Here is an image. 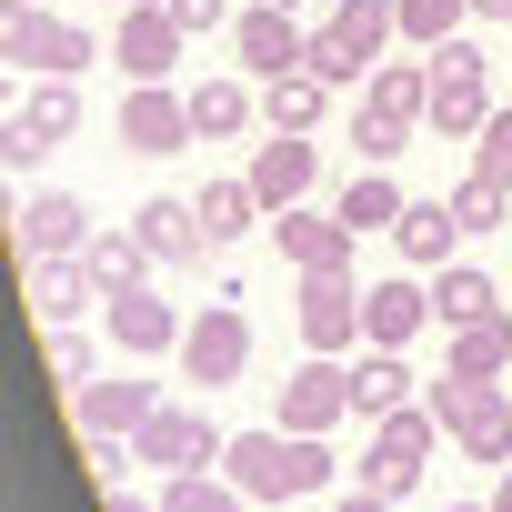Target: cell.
<instances>
[{
	"mask_svg": "<svg viewBox=\"0 0 512 512\" xmlns=\"http://www.w3.org/2000/svg\"><path fill=\"white\" fill-rule=\"evenodd\" d=\"M502 302H512V292H502L492 272H472V262H442V272H432V312H442L452 332L482 322V312H502Z\"/></svg>",
	"mask_w": 512,
	"mask_h": 512,
	"instance_id": "83f0119b",
	"label": "cell"
},
{
	"mask_svg": "<svg viewBox=\"0 0 512 512\" xmlns=\"http://www.w3.org/2000/svg\"><path fill=\"white\" fill-rule=\"evenodd\" d=\"M131 231L151 241V262H201V251H211V241H201V211H191V201H171V191H161V201H141V211H131Z\"/></svg>",
	"mask_w": 512,
	"mask_h": 512,
	"instance_id": "cb8c5ba5",
	"label": "cell"
},
{
	"mask_svg": "<svg viewBox=\"0 0 512 512\" xmlns=\"http://www.w3.org/2000/svg\"><path fill=\"white\" fill-rule=\"evenodd\" d=\"M41 41H51V11H41V0H11V11H0V51H11V71L41 81Z\"/></svg>",
	"mask_w": 512,
	"mask_h": 512,
	"instance_id": "836d02e7",
	"label": "cell"
},
{
	"mask_svg": "<svg viewBox=\"0 0 512 512\" xmlns=\"http://www.w3.org/2000/svg\"><path fill=\"white\" fill-rule=\"evenodd\" d=\"M91 231H101V221H91L71 191H31V201H21V262H81Z\"/></svg>",
	"mask_w": 512,
	"mask_h": 512,
	"instance_id": "7c38bea8",
	"label": "cell"
},
{
	"mask_svg": "<svg viewBox=\"0 0 512 512\" xmlns=\"http://www.w3.org/2000/svg\"><path fill=\"white\" fill-rule=\"evenodd\" d=\"M422 402L442 412V432L462 442V462H492V472L512 462V392H502V382H462V372H442Z\"/></svg>",
	"mask_w": 512,
	"mask_h": 512,
	"instance_id": "7a4b0ae2",
	"label": "cell"
},
{
	"mask_svg": "<svg viewBox=\"0 0 512 512\" xmlns=\"http://www.w3.org/2000/svg\"><path fill=\"white\" fill-rule=\"evenodd\" d=\"M71 412H81V432H91V442H131V432L161 412V392H151V382H131V372H111V382H81V392H71Z\"/></svg>",
	"mask_w": 512,
	"mask_h": 512,
	"instance_id": "2e32d148",
	"label": "cell"
},
{
	"mask_svg": "<svg viewBox=\"0 0 512 512\" xmlns=\"http://www.w3.org/2000/svg\"><path fill=\"white\" fill-rule=\"evenodd\" d=\"M101 332H111V352H131V362H161V352H181V312L161 302V292H121V302H101Z\"/></svg>",
	"mask_w": 512,
	"mask_h": 512,
	"instance_id": "5bb4252c",
	"label": "cell"
},
{
	"mask_svg": "<svg viewBox=\"0 0 512 512\" xmlns=\"http://www.w3.org/2000/svg\"><path fill=\"white\" fill-rule=\"evenodd\" d=\"M442 512H492V502H442Z\"/></svg>",
	"mask_w": 512,
	"mask_h": 512,
	"instance_id": "7dc6e473",
	"label": "cell"
},
{
	"mask_svg": "<svg viewBox=\"0 0 512 512\" xmlns=\"http://www.w3.org/2000/svg\"><path fill=\"white\" fill-rule=\"evenodd\" d=\"M272 11H302V0H272Z\"/></svg>",
	"mask_w": 512,
	"mask_h": 512,
	"instance_id": "c3c4849f",
	"label": "cell"
},
{
	"mask_svg": "<svg viewBox=\"0 0 512 512\" xmlns=\"http://www.w3.org/2000/svg\"><path fill=\"white\" fill-rule=\"evenodd\" d=\"M472 21H512V0H472Z\"/></svg>",
	"mask_w": 512,
	"mask_h": 512,
	"instance_id": "f6af8a7d",
	"label": "cell"
},
{
	"mask_svg": "<svg viewBox=\"0 0 512 512\" xmlns=\"http://www.w3.org/2000/svg\"><path fill=\"white\" fill-rule=\"evenodd\" d=\"M332 31H342V41H362V51L382 61V51L402 41V0H342V11H332Z\"/></svg>",
	"mask_w": 512,
	"mask_h": 512,
	"instance_id": "1f68e13d",
	"label": "cell"
},
{
	"mask_svg": "<svg viewBox=\"0 0 512 512\" xmlns=\"http://www.w3.org/2000/svg\"><path fill=\"white\" fill-rule=\"evenodd\" d=\"M272 241H282L292 272H352V221H342V211H312V201H302V211L272 221Z\"/></svg>",
	"mask_w": 512,
	"mask_h": 512,
	"instance_id": "e0dca14e",
	"label": "cell"
},
{
	"mask_svg": "<svg viewBox=\"0 0 512 512\" xmlns=\"http://www.w3.org/2000/svg\"><path fill=\"white\" fill-rule=\"evenodd\" d=\"M11 121H31L41 141H71V131H81V81H31V101H21Z\"/></svg>",
	"mask_w": 512,
	"mask_h": 512,
	"instance_id": "4dcf8cb0",
	"label": "cell"
},
{
	"mask_svg": "<svg viewBox=\"0 0 512 512\" xmlns=\"http://www.w3.org/2000/svg\"><path fill=\"white\" fill-rule=\"evenodd\" d=\"M442 372H462V382H502V372H512V312H482V322H462Z\"/></svg>",
	"mask_w": 512,
	"mask_h": 512,
	"instance_id": "d4e9b609",
	"label": "cell"
},
{
	"mask_svg": "<svg viewBox=\"0 0 512 512\" xmlns=\"http://www.w3.org/2000/svg\"><path fill=\"white\" fill-rule=\"evenodd\" d=\"M251 191H262V211L282 221V211H302L312 201V181H322V151H312V131H272V141H251V171H241Z\"/></svg>",
	"mask_w": 512,
	"mask_h": 512,
	"instance_id": "ba28073f",
	"label": "cell"
},
{
	"mask_svg": "<svg viewBox=\"0 0 512 512\" xmlns=\"http://www.w3.org/2000/svg\"><path fill=\"white\" fill-rule=\"evenodd\" d=\"M181 51H191V31L161 11V0H151V11H121V41H111L121 81H171V71H181Z\"/></svg>",
	"mask_w": 512,
	"mask_h": 512,
	"instance_id": "4fadbf2b",
	"label": "cell"
},
{
	"mask_svg": "<svg viewBox=\"0 0 512 512\" xmlns=\"http://www.w3.org/2000/svg\"><path fill=\"white\" fill-rule=\"evenodd\" d=\"M31 312H41V332H71L81 312H101L91 262H31Z\"/></svg>",
	"mask_w": 512,
	"mask_h": 512,
	"instance_id": "d6986e66",
	"label": "cell"
},
{
	"mask_svg": "<svg viewBox=\"0 0 512 512\" xmlns=\"http://www.w3.org/2000/svg\"><path fill=\"white\" fill-rule=\"evenodd\" d=\"M472 171H482V181H502V191H512V101H502V111H492V121H482V141H472Z\"/></svg>",
	"mask_w": 512,
	"mask_h": 512,
	"instance_id": "8d00e7d4",
	"label": "cell"
},
{
	"mask_svg": "<svg viewBox=\"0 0 512 512\" xmlns=\"http://www.w3.org/2000/svg\"><path fill=\"white\" fill-rule=\"evenodd\" d=\"M251 372V312L241 302H211L191 332H181V382H201V392H231Z\"/></svg>",
	"mask_w": 512,
	"mask_h": 512,
	"instance_id": "52a82bcc",
	"label": "cell"
},
{
	"mask_svg": "<svg viewBox=\"0 0 512 512\" xmlns=\"http://www.w3.org/2000/svg\"><path fill=\"white\" fill-rule=\"evenodd\" d=\"M201 131H191V91H171V81H131L121 91V151H191Z\"/></svg>",
	"mask_w": 512,
	"mask_h": 512,
	"instance_id": "30bf717a",
	"label": "cell"
},
{
	"mask_svg": "<svg viewBox=\"0 0 512 512\" xmlns=\"http://www.w3.org/2000/svg\"><path fill=\"white\" fill-rule=\"evenodd\" d=\"M352 412H362V422L412 412V362H402V352H382V342H362V362H352Z\"/></svg>",
	"mask_w": 512,
	"mask_h": 512,
	"instance_id": "7402d4cb",
	"label": "cell"
},
{
	"mask_svg": "<svg viewBox=\"0 0 512 512\" xmlns=\"http://www.w3.org/2000/svg\"><path fill=\"white\" fill-rule=\"evenodd\" d=\"M492 512H512V462H502V472H492Z\"/></svg>",
	"mask_w": 512,
	"mask_h": 512,
	"instance_id": "ee69618b",
	"label": "cell"
},
{
	"mask_svg": "<svg viewBox=\"0 0 512 512\" xmlns=\"http://www.w3.org/2000/svg\"><path fill=\"white\" fill-rule=\"evenodd\" d=\"M221 452H231V432H221L211 412H191V402H161V412L131 432V462H151L161 482H171V472H211Z\"/></svg>",
	"mask_w": 512,
	"mask_h": 512,
	"instance_id": "5b68a950",
	"label": "cell"
},
{
	"mask_svg": "<svg viewBox=\"0 0 512 512\" xmlns=\"http://www.w3.org/2000/svg\"><path fill=\"white\" fill-rule=\"evenodd\" d=\"M111 512H161V502H141V492H121V482H111Z\"/></svg>",
	"mask_w": 512,
	"mask_h": 512,
	"instance_id": "7bdbcfd3",
	"label": "cell"
},
{
	"mask_svg": "<svg viewBox=\"0 0 512 512\" xmlns=\"http://www.w3.org/2000/svg\"><path fill=\"white\" fill-rule=\"evenodd\" d=\"M352 422V372L332 352H312L292 382H282V432H342Z\"/></svg>",
	"mask_w": 512,
	"mask_h": 512,
	"instance_id": "8fae6325",
	"label": "cell"
},
{
	"mask_svg": "<svg viewBox=\"0 0 512 512\" xmlns=\"http://www.w3.org/2000/svg\"><path fill=\"white\" fill-rule=\"evenodd\" d=\"M492 111H502V101H492L482 41H442V51H432V141H482Z\"/></svg>",
	"mask_w": 512,
	"mask_h": 512,
	"instance_id": "3957f363",
	"label": "cell"
},
{
	"mask_svg": "<svg viewBox=\"0 0 512 512\" xmlns=\"http://www.w3.org/2000/svg\"><path fill=\"white\" fill-rule=\"evenodd\" d=\"M191 211H201V241H211V251H231L241 231H262V221H272V211H262V191H251V181H211V191H201Z\"/></svg>",
	"mask_w": 512,
	"mask_h": 512,
	"instance_id": "484cf974",
	"label": "cell"
},
{
	"mask_svg": "<svg viewBox=\"0 0 512 512\" xmlns=\"http://www.w3.org/2000/svg\"><path fill=\"white\" fill-rule=\"evenodd\" d=\"M452 241H462L452 201H402V221H392V251H402V272H442V262H452Z\"/></svg>",
	"mask_w": 512,
	"mask_h": 512,
	"instance_id": "44dd1931",
	"label": "cell"
},
{
	"mask_svg": "<svg viewBox=\"0 0 512 512\" xmlns=\"http://www.w3.org/2000/svg\"><path fill=\"white\" fill-rule=\"evenodd\" d=\"M332 512H392V502H382V492H342Z\"/></svg>",
	"mask_w": 512,
	"mask_h": 512,
	"instance_id": "b9f144b4",
	"label": "cell"
},
{
	"mask_svg": "<svg viewBox=\"0 0 512 512\" xmlns=\"http://www.w3.org/2000/svg\"><path fill=\"white\" fill-rule=\"evenodd\" d=\"M422 322H442V312H432V282H412V272H392V282H362V342L402 352Z\"/></svg>",
	"mask_w": 512,
	"mask_h": 512,
	"instance_id": "9a60e30c",
	"label": "cell"
},
{
	"mask_svg": "<svg viewBox=\"0 0 512 512\" xmlns=\"http://www.w3.org/2000/svg\"><path fill=\"white\" fill-rule=\"evenodd\" d=\"M432 452H442V412H432V402H412V412L372 422V452H362V492L402 502V492L432 472Z\"/></svg>",
	"mask_w": 512,
	"mask_h": 512,
	"instance_id": "277c9868",
	"label": "cell"
},
{
	"mask_svg": "<svg viewBox=\"0 0 512 512\" xmlns=\"http://www.w3.org/2000/svg\"><path fill=\"white\" fill-rule=\"evenodd\" d=\"M231 51H241V71H251V81H282V71H312V31H302L292 11H272V0H251V11L231 21Z\"/></svg>",
	"mask_w": 512,
	"mask_h": 512,
	"instance_id": "9c48e42d",
	"label": "cell"
},
{
	"mask_svg": "<svg viewBox=\"0 0 512 512\" xmlns=\"http://www.w3.org/2000/svg\"><path fill=\"white\" fill-rule=\"evenodd\" d=\"M221 472L251 492V502H302V492H332L342 482V462H332V432H231V452H221Z\"/></svg>",
	"mask_w": 512,
	"mask_h": 512,
	"instance_id": "6da1fadb",
	"label": "cell"
},
{
	"mask_svg": "<svg viewBox=\"0 0 512 512\" xmlns=\"http://www.w3.org/2000/svg\"><path fill=\"white\" fill-rule=\"evenodd\" d=\"M41 151H51V141H41L31 121H11V131H0V161H11V181H31V171H41Z\"/></svg>",
	"mask_w": 512,
	"mask_h": 512,
	"instance_id": "60d3db41",
	"label": "cell"
},
{
	"mask_svg": "<svg viewBox=\"0 0 512 512\" xmlns=\"http://www.w3.org/2000/svg\"><path fill=\"white\" fill-rule=\"evenodd\" d=\"M81 262H91V282H101V302H121V292H151V241H141L131 221H121V231L101 221V231H91V251H81Z\"/></svg>",
	"mask_w": 512,
	"mask_h": 512,
	"instance_id": "ffe728a7",
	"label": "cell"
},
{
	"mask_svg": "<svg viewBox=\"0 0 512 512\" xmlns=\"http://www.w3.org/2000/svg\"><path fill=\"white\" fill-rule=\"evenodd\" d=\"M101 11H151V0H101Z\"/></svg>",
	"mask_w": 512,
	"mask_h": 512,
	"instance_id": "bcb514c9",
	"label": "cell"
},
{
	"mask_svg": "<svg viewBox=\"0 0 512 512\" xmlns=\"http://www.w3.org/2000/svg\"><path fill=\"white\" fill-rule=\"evenodd\" d=\"M332 211H342V221H352V241H362V231H392V221H402V181H392V171H372V161H362V171H352V181H342V191H332Z\"/></svg>",
	"mask_w": 512,
	"mask_h": 512,
	"instance_id": "4316f807",
	"label": "cell"
},
{
	"mask_svg": "<svg viewBox=\"0 0 512 512\" xmlns=\"http://www.w3.org/2000/svg\"><path fill=\"white\" fill-rule=\"evenodd\" d=\"M292 332H302V352H362V282L352 272H302V292H292Z\"/></svg>",
	"mask_w": 512,
	"mask_h": 512,
	"instance_id": "8992f818",
	"label": "cell"
},
{
	"mask_svg": "<svg viewBox=\"0 0 512 512\" xmlns=\"http://www.w3.org/2000/svg\"><path fill=\"white\" fill-rule=\"evenodd\" d=\"M352 151H362L372 171H392V161L412 151V131H392V121H372V111H352Z\"/></svg>",
	"mask_w": 512,
	"mask_h": 512,
	"instance_id": "74e56055",
	"label": "cell"
},
{
	"mask_svg": "<svg viewBox=\"0 0 512 512\" xmlns=\"http://www.w3.org/2000/svg\"><path fill=\"white\" fill-rule=\"evenodd\" d=\"M251 121H262V101H251V81H231V71L191 81V131H201V141H241Z\"/></svg>",
	"mask_w": 512,
	"mask_h": 512,
	"instance_id": "603a6c76",
	"label": "cell"
},
{
	"mask_svg": "<svg viewBox=\"0 0 512 512\" xmlns=\"http://www.w3.org/2000/svg\"><path fill=\"white\" fill-rule=\"evenodd\" d=\"M161 512H251V492L231 472H171L161 482Z\"/></svg>",
	"mask_w": 512,
	"mask_h": 512,
	"instance_id": "f546056e",
	"label": "cell"
},
{
	"mask_svg": "<svg viewBox=\"0 0 512 512\" xmlns=\"http://www.w3.org/2000/svg\"><path fill=\"white\" fill-rule=\"evenodd\" d=\"M51 382H101V342H81V332H51Z\"/></svg>",
	"mask_w": 512,
	"mask_h": 512,
	"instance_id": "f35d334b",
	"label": "cell"
},
{
	"mask_svg": "<svg viewBox=\"0 0 512 512\" xmlns=\"http://www.w3.org/2000/svg\"><path fill=\"white\" fill-rule=\"evenodd\" d=\"M362 111L422 141V131H432V61H382V71L362 81Z\"/></svg>",
	"mask_w": 512,
	"mask_h": 512,
	"instance_id": "ac0fdd59",
	"label": "cell"
},
{
	"mask_svg": "<svg viewBox=\"0 0 512 512\" xmlns=\"http://www.w3.org/2000/svg\"><path fill=\"white\" fill-rule=\"evenodd\" d=\"M161 11L191 31V41H211V31H231V0H161Z\"/></svg>",
	"mask_w": 512,
	"mask_h": 512,
	"instance_id": "ab89813d",
	"label": "cell"
},
{
	"mask_svg": "<svg viewBox=\"0 0 512 512\" xmlns=\"http://www.w3.org/2000/svg\"><path fill=\"white\" fill-rule=\"evenodd\" d=\"M312 71H322V81H332V91H362V81H372V71H382V61H372V51H362V41H342V31H332V21H322V31H312Z\"/></svg>",
	"mask_w": 512,
	"mask_h": 512,
	"instance_id": "d6a6232c",
	"label": "cell"
},
{
	"mask_svg": "<svg viewBox=\"0 0 512 512\" xmlns=\"http://www.w3.org/2000/svg\"><path fill=\"white\" fill-rule=\"evenodd\" d=\"M452 221H462V231H502V221H512V191L472 171V181H452Z\"/></svg>",
	"mask_w": 512,
	"mask_h": 512,
	"instance_id": "d590c367",
	"label": "cell"
},
{
	"mask_svg": "<svg viewBox=\"0 0 512 512\" xmlns=\"http://www.w3.org/2000/svg\"><path fill=\"white\" fill-rule=\"evenodd\" d=\"M322 111H332V81H322V71H282V81H262V121H272V131H312Z\"/></svg>",
	"mask_w": 512,
	"mask_h": 512,
	"instance_id": "f1b7e54d",
	"label": "cell"
},
{
	"mask_svg": "<svg viewBox=\"0 0 512 512\" xmlns=\"http://www.w3.org/2000/svg\"><path fill=\"white\" fill-rule=\"evenodd\" d=\"M462 21H472V0H402V41H412V51L462 41Z\"/></svg>",
	"mask_w": 512,
	"mask_h": 512,
	"instance_id": "e575fe53",
	"label": "cell"
}]
</instances>
